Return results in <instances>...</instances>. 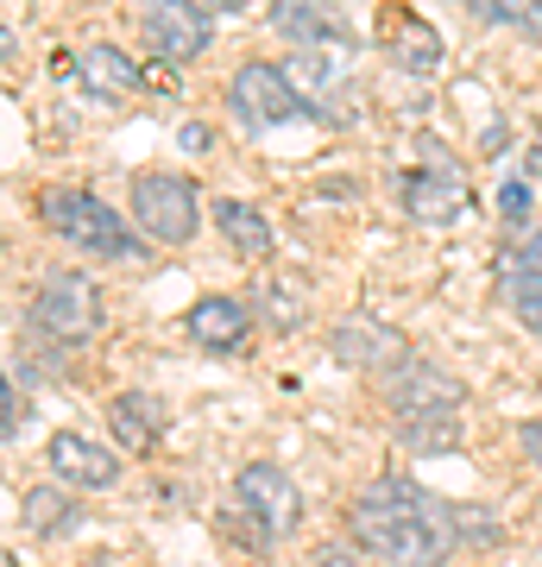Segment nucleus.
I'll return each instance as SVG.
<instances>
[{"instance_id": "nucleus-1", "label": "nucleus", "mask_w": 542, "mask_h": 567, "mask_svg": "<svg viewBox=\"0 0 542 567\" xmlns=\"http://www.w3.org/2000/svg\"><path fill=\"white\" fill-rule=\"evenodd\" d=\"M347 529L366 555L391 567H442L461 548V511L410 480H372L354 492Z\"/></svg>"}, {"instance_id": "nucleus-2", "label": "nucleus", "mask_w": 542, "mask_h": 567, "mask_svg": "<svg viewBox=\"0 0 542 567\" xmlns=\"http://www.w3.org/2000/svg\"><path fill=\"white\" fill-rule=\"evenodd\" d=\"M39 215L58 240L82 246V252H95V259H121V265L140 259V234L121 221V208H108L101 196H89V189H44Z\"/></svg>"}, {"instance_id": "nucleus-3", "label": "nucleus", "mask_w": 542, "mask_h": 567, "mask_svg": "<svg viewBox=\"0 0 542 567\" xmlns=\"http://www.w3.org/2000/svg\"><path fill=\"white\" fill-rule=\"evenodd\" d=\"M133 221H140L145 240H158V246H183V240H196V227H202V203H196V183L177 177V171H140L133 177Z\"/></svg>"}, {"instance_id": "nucleus-4", "label": "nucleus", "mask_w": 542, "mask_h": 567, "mask_svg": "<svg viewBox=\"0 0 542 567\" xmlns=\"http://www.w3.org/2000/svg\"><path fill=\"white\" fill-rule=\"evenodd\" d=\"M32 328H39L44 341H89L101 328V290L95 278H82V271H51L39 284V297H32Z\"/></svg>"}, {"instance_id": "nucleus-5", "label": "nucleus", "mask_w": 542, "mask_h": 567, "mask_svg": "<svg viewBox=\"0 0 542 567\" xmlns=\"http://www.w3.org/2000/svg\"><path fill=\"white\" fill-rule=\"evenodd\" d=\"M385 398L398 410V423H429V416H461L467 385L454 372H442V365H429L410 353L398 372H385Z\"/></svg>"}, {"instance_id": "nucleus-6", "label": "nucleus", "mask_w": 542, "mask_h": 567, "mask_svg": "<svg viewBox=\"0 0 542 567\" xmlns=\"http://www.w3.org/2000/svg\"><path fill=\"white\" fill-rule=\"evenodd\" d=\"M234 498H241V511L259 524V536H290V529L303 524V492L278 461H246L241 473H234Z\"/></svg>"}, {"instance_id": "nucleus-7", "label": "nucleus", "mask_w": 542, "mask_h": 567, "mask_svg": "<svg viewBox=\"0 0 542 567\" xmlns=\"http://www.w3.org/2000/svg\"><path fill=\"white\" fill-rule=\"evenodd\" d=\"M227 107H234L246 126H284V121H297L309 102H303V89L290 82V70L253 58V63L234 70V82H227Z\"/></svg>"}, {"instance_id": "nucleus-8", "label": "nucleus", "mask_w": 542, "mask_h": 567, "mask_svg": "<svg viewBox=\"0 0 542 567\" xmlns=\"http://www.w3.org/2000/svg\"><path fill=\"white\" fill-rule=\"evenodd\" d=\"M140 32L164 63H190V58L208 51V39H215V13L196 7V0H158V7L140 13Z\"/></svg>"}, {"instance_id": "nucleus-9", "label": "nucleus", "mask_w": 542, "mask_h": 567, "mask_svg": "<svg viewBox=\"0 0 542 567\" xmlns=\"http://www.w3.org/2000/svg\"><path fill=\"white\" fill-rule=\"evenodd\" d=\"M328 353L341 365H366V372H398L410 360V347H403L398 328L372 322V316H347L335 334H328Z\"/></svg>"}, {"instance_id": "nucleus-10", "label": "nucleus", "mask_w": 542, "mask_h": 567, "mask_svg": "<svg viewBox=\"0 0 542 567\" xmlns=\"http://www.w3.org/2000/svg\"><path fill=\"white\" fill-rule=\"evenodd\" d=\"M44 461H51V473H58V486L108 492L114 480H121V461H114L101 442L76 435V429H58V435H51V447H44Z\"/></svg>"}, {"instance_id": "nucleus-11", "label": "nucleus", "mask_w": 542, "mask_h": 567, "mask_svg": "<svg viewBox=\"0 0 542 567\" xmlns=\"http://www.w3.org/2000/svg\"><path fill=\"white\" fill-rule=\"evenodd\" d=\"M403 208L410 221H429V227H448L467 215V177L454 164H422L417 177H403Z\"/></svg>"}, {"instance_id": "nucleus-12", "label": "nucleus", "mask_w": 542, "mask_h": 567, "mask_svg": "<svg viewBox=\"0 0 542 567\" xmlns=\"http://www.w3.org/2000/svg\"><path fill=\"white\" fill-rule=\"evenodd\" d=\"M183 322H190V341H202L208 353H234L253 334V309L241 297H202V303H190Z\"/></svg>"}, {"instance_id": "nucleus-13", "label": "nucleus", "mask_w": 542, "mask_h": 567, "mask_svg": "<svg viewBox=\"0 0 542 567\" xmlns=\"http://www.w3.org/2000/svg\"><path fill=\"white\" fill-rule=\"evenodd\" d=\"M108 429H114V442H121V447L145 454V447L171 429V404L152 398V391H121V398L108 404Z\"/></svg>"}, {"instance_id": "nucleus-14", "label": "nucleus", "mask_w": 542, "mask_h": 567, "mask_svg": "<svg viewBox=\"0 0 542 567\" xmlns=\"http://www.w3.org/2000/svg\"><path fill=\"white\" fill-rule=\"evenodd\" d=\"M504 284H511V309L530 334H542V234L504 252Z\"/></svg>"}, {"instance_id": "nucleus-15", "label": "nucleus", "mask_w": 542, "mask_h": 567, "mask_svg": "<svg viewBox=\"0 0 542 567\" xmlns=\"http://www.w3.org/2000/svg\"><path fill=\"white\" fill-rule=\"evenodd\" d=\"M215 227H222V240L241 252V259H272V221H265L253 203H241V196H227V203H215Z\"/></svg>"}, {"instance_id": "nucleus-16", "label": "nucleus", "mask_w": 542, "mask_h": 567, "mask_svg": "<svg viewBox=\"0 0 542 567\" xmlns=\"http://www.w3.org/2000/svg\"><path fill=\"white\" fill-rule=\"evenodd\" d=\"M76 517H82V505H76V492L70 486H32L25 492V529L32 536H70L76 529Z\"/></svg>"}, {"instance_id": "nucleus-17", "label": "nucleus", "mask_w": 542, "mask_h": 567, "mask_svg": "<svg viewBox=\"0 0 542 567\" xmlns=\"http://www.w3.org/2000/svg\"><path fill=\"white\" fill-rule=\"evenodd\" d=\"M76 76H82V89H95V95H126V89H140V70H133V58H121L114 44L82 51V58H76Z\"/></svg>"}, {"instance_id": "nucleus-18", "label": "nucleus", "mask_w": 542, "mask_h": 567, "mask_svg": "<svg viewBox=\"0 0 542 567\" xmlns=\"http://www.w3.org/2000/svg\"><path fill=\"white\" fill-rule=\"evenodd\" d=\"M272 25H278L284 39H297L303 51H316V44H328V39H347V20L328 13V7H278Z\"/></svg>"}, {"instance_id": "nucleus-19", "label": "nucleus", "mask_w": 542, "mask_h": 567, "mask_svg": "<svg viewBox=\"0 0 542 567\" xmlns=\"http://www.w3.org/2000/svg\"><path fill=\"white\" fill-rule=\"evenodd\" d=\"M398 63H403V70H417V76H429V70L442 63V39H436V25H429V20H403Z\"/></svg>"}, {"instance_id": "nucleus-20", "label": "nucleus", "mask_w": 542, "mask_h": 567, "mask_svg": "<svg viewBox=\"0 0 542 567\" xmlns=\"http://www.w3.org/2000/svg\"><path fill=\"white\" fill-rule=\"evenodd\" d=\"M398 442L410 454H448L461 442V416H429V423H398Z\"/></svg>"}, {"instance_id": "nucleus-21", "label": "nucleus", "mask_w": 542, "mask_h": 567, "mask_svg": "<svg viewBox=\"0 0 542 567\" xmlns=\"http://www.w3.org/2000/svg\"><path fill=\"white\" fill-rule=\"evenodd\" d=\"M259 309H265V322L278 328V334H290V328L303 322V284H290V278L265 284V290H259Z\"/></svg>"}, {"instance_id": "nucleus-22", "label": "nucleus", "mask_w": 542, "mask_h": 567, "mask_svg": "<svg viewBox=\"0 0 542 567\" xmlns=\"http://www.w3.org/2000/svg\"><path fill=\"white\" fill-rule=\"evenodd\" d=\"M20 423H25V398H20V385L0 372V442H7V435H20Z\"/></svg>"}, {"instance_id": "nucleus-23", "label": "nucleus", "mask_w": 542, "mask_h": 567, "mask_svg": "<svg viewBox=\"0 0 542 567\" xmlns=\"http://www.w3.org/2000/svg\"><path fill=\"white\" fill-rule=\"evenodd\" d=\"M499 215H504V221H523V215H530V183H523V177H511L499 189Z\"/></svg>"}, {"instance_id": "nucleus-24", "label": "nucleus", "mask_w": 542, "mask_h": 567, "mask_svg": "<svg viewBox=\"0 0 542 567\" xmlns=\"http://www.w3.org/2000/svg\"><path fill=\"white\" fill-rule=\"evenodd\" d=\"M316 567H372V561H366V548L328 543V548H316Z\"/></svg>"}, {"instance_id": "nucleus-25", "label": "nucleus", "mask_w": 542, "mask_h": 567, "mask_svg": "<svg viewBox=\"0 0 542 567\" xmlns=\"http://www.w3.org/2000/svg\"><path fill=\"white\" fill-rule=\"evenodd\" d=\"M183 152H208V126H183Z\"/></svg>"}, {"instance_id": "nucleus-26", "label": "nucleus", "mask_w": 542, "mask_h": 567, "mask_svg": "<svg viewBox=\"0 0 542 567\" xmlns=\"http://www.w3.org/2000/svg\"><path fill=\"white\" fill-rule=\"evenodd\" d=\"M13 51H20V44H13V32L0 25V63H13Z\"/></svg>"}, {"instance_id": "nucleus-27", "label": "nucleus", "mask_w": 542, "mask_h": 567, "mask_svg": "<svg viewBox=\"0 0 542 567\" xmlns=\"http://www.w3.org/2000/svg\"><path fill=\"white\" fill-rule=\"evenodd\" d=\"M523 447H530V454L542 461V429H523Z\"/></svg>"}, {"instance_id": "nucleus-28", "label": "nucleus", "mask_w": 542, "mask_h": 567, "mask_svg": "<svg viewBox=\"0 0 542 567\" xmlns=\"http://www.w3.org/2000/svg\"><path fill=\"white\" fill-rule=\"evenodd\" d=\"M0 567H13V555H7V548H0Z\"/></svg>"}]
</instances>
